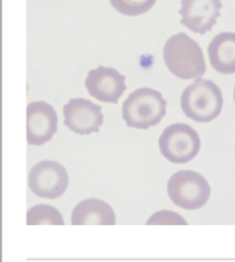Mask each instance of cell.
<instances>
[{"label":"cell","mask_w":235,"mask_h":262,"mask_svg":"<svg viewBox=\"0 0 235 262\" xmlns=\"http://www.w3.org/2000/svg\"><path fill=\"white\" fill-rule=\"evenodd\" d=\"M162 56L169 71L180 79H196L205 73V61L200 46L183 32L168 39Z\"/></svg>","instance_id":"obj_1"},{"label":"cell","mask_w":235,"mask_h":262,"mask_svg":"<svg viewBox=\"0 0 235 262\" xmlns=\"http://www.w3.org/2000/svg\"><path fill=\"white\" fill-rule=\"evenodd\" d=\"M180 103L187 118L195 122L207 123L221 114L223 95L217 84L199 77L183 90Z\"/></svg>","instance_id":"obj_2"},{"label":"cell","mask_w":235,"mask_h":262,"mask_svg":"<svg viewBox=\"0 0 235 262\" xmlns=\"http://www.w3.org/2000/svg\"><path fill=\"white\" fill-rule=\"evenodd\" d=\"M167 101L161 93L149 87L134 90L125 99L122 117L128 127L148 129L157 125L166 115Z\"/></svg>","instance_id":"obj_3"},{"label":"cell","mask_w":235,"mask_h":262,"mask_svg":"<svg viewBox=\"0 0 235 262\" xmlns=\"http://www.w3.org/2000/svg\"><path fill=\"white\" fill-rule=\"evenodd\" d=\"M167 191L170 200L185 210L202 208L210 196L207 180L192 170H180L174 173L168 181Z\"/></svg>","instance_id":"obj_4"},{"label":"cell","mask_w":235,"mask_h":262,"mask_svg":"<svg viewBox=\"0 0 235 262\" xmlns=\"http://www.w3.org/2000/svg\"><path fill=\"white\" fill-rule=\"evenodd\" d=\"M200 144L198 133L185 123L168 126L158 138L161 155L175 164H185L193 160L200 149Z\"/></svg>","instance_id":"obj_5"},{"label":"cell","mask_w":235,"mask_h":262,"mask_svg":"<svg viewBox=\"0 0 235 262\" xmlns=\"http://www.w3.org/2000/svg\"><path fill=\"white\" fill-rule=\"evenodd\" d=\"M28 185L36 195L54 200L65 192L68 185V174L58 162L43 160L30 170Z\"/></svg>","instance_id":"obj_6"},{"label":"cell","mask_w":235,"mask_h":262,"mask_svg":"<svg viewBox=\"0 0 235 262\" xmlns=\"http://www.w3.org/2000/svg\"><path fill=\"white\" fill-rule=\"evenodd\" d=\"M63 124L79 135L98 132L103 124L101 106L85 98H70L63 105Z\"/></svg>","instance_id":"obj_7"},{"label":"cell","mask_w":235,"mask_h":262,"mask_svg":"<svg viewBox=\"0 0 235 262\" xmlns=\"http://www.w3.org/2000/svg\"><path fill=\"white\" fill-rule=\"evenodd\" d=\"M57 114L45 101H34L27 105V142L42 145L49 141L57 131Z\"/></svg>","instance_id":"obj_8"},{"label":"cell","mask_w":235,"mask_h":262,"mask_svg":"<svg viewBox=\"0 0 235 262\" xmlns=\"http://www.w3.org/2000/svg\"><path fill=\"white\" fill-rule=\"evenodd\" d=\"M126 77L115 69L99 66L89 71L85 86L89 94L102 102L118 103L126 90Z\"/></svg>","instance_id":"obj_9"},{"label":"cell","mask_w":235,"mask_h":262,"mask_svg":"<svg viewBox=\"0 0 235 262\" xmlns=\"http://www.w3.org/2000/svg\"><path fill=\"white\" fill-rule=\"evenodd\" d=\"M221 0H181V25L197 34H205L221 15Z\"/></svg>","instance_id":"obj_10"},{"label":"cell","mask_w":235,"mask_h":262,"mask_svg":"<svg viewBox=\"0 0 235 262\" xmlns=\"http://www.w3.org/2000/svg\"><path fill=\"white\" fill-rule=\"evenodd\" d=\"M70 222L73 225H114L115 214L106 202L90 198L75 206Z\"/></svg>","instance_id":"obj_11"},{"label":"cell","mask_w":235,"mask_h":262,"mask_svg":"<svg viewBox=\"0 0 235 262\" xmlns=\"http://www.w3.org/2000/svg\"><path fill=\"white\" fill-rule=\"evenodd\" d=\"M210 66L220 74H235V33L223 32L210 41L207 48Z\"/></svg>","instance_id":"obj_12"},{"label":"cell","mask_w":235,"mask_h":262,"mask_svg":"<svg viewBox=\"0 0 235 262\" xmlns=\"http://www.w3.org/2000/svg\"><path fill=\"white\" fill-rule=\"evenodd\" d=\"M63 225L64 221L60 212L53 206L38 204L27 212V225Z\"/></svg>","instance_id":"obj_13"},{"label":"cell","mask_w":235,"mask_h":262,"mask_svg":"<svg viewBox=\"0 0 235 262\" xmlns=\"http://www.w3.org/2000/svg\"><path fill=\"white\" fill-rule=\"evenodd\" d=\"M112 7L124 15L137 16L150 10L156 0H109Z\"/></svg>","instance_id":"obj_14"},{"label":"cell","mask_w":235,"mask_h":262,"mask_svg":"<svg viewBox=\"0 0 235 262\" xmlns=\"http://www.w3.org/2000/svg\"><path fill=\"white\" fill-rule=\"evenodd\" d=\"M187 221L177 212L171 210H160L153 213L146 225H187Z\"/></svg>","instance_id":"obj_15"},{"label":"cell","mask_w":235,"mask_h":262,"mask_svg":"<svg viewBox=\"0 0 235 262\" xmlns=\"http://www.w3.org/2000/svg\"><path fill=\"white\" fill-rule=\"evenodd\" d=\"M233 98H234V102H235V87H234V91H233Z\"/></svg>","instance_id":"obj_16"}]
</instances>
